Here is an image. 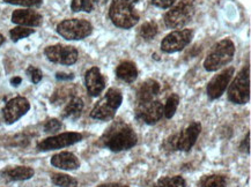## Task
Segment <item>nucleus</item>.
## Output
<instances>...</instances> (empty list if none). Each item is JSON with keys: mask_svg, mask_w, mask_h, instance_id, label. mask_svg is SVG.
<instances>
[{"mask_svg": "<svg viewBox=\"0 0 251 187\" xmlns=\"http://www.w3.org/2000/svg\"><path fill=\"white\" fill-rule=\"evenodd\" d=\"M102 142L112 151H123L131 149L138 142L137 134L132 130L130 125L124 122H116L103 134Z\"/></svg>", "mask_w": 251, "mask_h": 187, "instance_id": "f257e3e1", "label": "nucleus"}, {"mask_svg": "<svg viewBox=\"0 0 251 187\" xmlns=\"http://www.w3.org/2000/svg\"><path fill=\"white\" fill-rule=\"evenodd\" d=\"M109 17L116 27L130 29L139 21V14L131 0H112L109 8Z\"/></svg>", "mask_w": 251, "mask_h": 187, "instance_id": "f03ea898", "label": "nucleus"}, {"mask_svg": "<svg viewBox=\"0 0 251 187\" xmlns=\"http://www.w3.org/2000/svg\"><path fill=\"white\" fill-rule=\"evenodd\" d=\"M235 53V45L229 38L218 42L212 47L207 57L204 60V69L208 72H215L221 67L226 66L233 60Z\"/></svg>", "mask_w": 251, "mask_h": 187, "instance_id": "7ed1b4c3", "label": "nucleus"}, {"mask_svg": "<svg viewBox=\"0 0 251 187\" xmlns=\"http://www.w3.org/2000/svg\"><path fill=\"white\" fill-rule=\"evenodd\" d=\"M123 101V96L118 89H109L101 101L96 103L91 112V117L98 120H110L115 117L116 111Z\"/></svg>", "mask_w": 251, "mask_h": 187, "instance_id": "20e7f679", "label": "nucleus"}, {"mask_svg": "<svg viewBox=\"0 0 251 187\" xmlns=\"http://www.w3.org/2000/svg\"><path fill=\"white\" fill-rule=\"evenodd\" d=\"M195 0H181L176 6L166 13L165 23L170 29L184 27L195 15Z\"/></svg>", "mask_w": 251, "mask_h": 187, "instance_id": "39448f33", "label": "nucleus"}, {"mask_svg": "<svg viewBox=\"0 0 251 187\" xmlns=\"http://www.w3.org/2000/svg\"><path fill=\"white\" fill-rule=\"evenodd\" d=\"M57 33L67 41H79L93 33V25L82 19H69L57 25Z\"/></svg>", "mask_w": 251, "mask_h": 187, "instance_id": "423d86ee", "label": "nucleus"}, {"mask_svg": "<svg viewBox=\"0 0 251 187\" xmlns=\"http://www.w3.org/2000/svg\"><path fill=\"white\" fill-rule=\"evenodd\" d=\"M228 98L235 104H246L250 99V69L244 67L228 89Z\"/></svg>", "mask_w": 251, "mask_h": 187, "instance_id": "0eeeda50", "label": "nucleus"}, {"mask_svg": "<svg viewBox=\"0 0 251 187\" xmlns=\"http://www.w3.org/2000/svg\"><path fill=\"white\" fill-rule=\"evenodd\" d=\"M48 59L52 63L62 64V65H73L78 60V50L71 45H51L44 50Z\"/></svg>", "mask_w": 251, "mask_h": 187, "instance_id": "6e6552de", "label": "nucleus"}, {"mask_svg": "<svg viewBox=\"0 0 251 187\" xmlns=\"http://www.w3.org/2000/svg\"><path fill=\"white\" fill-rule=\"evenodd\" d=\"M192 37H194V31L191 29L173 31L161 42V50L166 53L178 52L191 42Z\"/></svg>", "mask_w": 251, "mask_h": 187, "instance_id": "1a4fd4ad", "label": "nucleus"}, {"mask_svg": "<svg viewBox=\"0 0 251 187\" xmlns=\"http://www.w3.org/2000/svg\"><path fill=\"white\" fill-rule=\"evenodd\" d=\"M81 140L82 135L80 133H76V132H66V133L58 134L54 135V137H50L42 140L37 144V149L41 151L60 149V148H65L72 146V144L76 142H80Z\"/></svg>", "mask_w": 251, "mask_h": 187, "instance_id": "9d476101", "label": "nucleus"}, {"mask_svg": "<svg viewBox=\"0 0 251 187\" xmlns=\"http://www.w3.org/2000/svg\"><path fill=\"white\" fill-rule=\"evenodd\" d=\"M136 115L138 119L149 125L156 124L163 116V105L160 101H149L138 103Z\"/></svg>", "mask_w": 251, "mask_h": 187, "instance_id": "9b49d317", "label": "nucleus"}, {"mask_svg": "<svg viewBox=\"0 0 251 187\" xmlns=\"http://www.w3.org/2000/svg\"><path fill=\"white\" fill-rule=\"evenodd\" d=\"M29 109H30V104H29L28 99L19 96V97L12 98L11 101L6 103L4 110H2V116L7 124H13L21 117H24L29 111Z\"/></svg>", "mask_w": 251, "mask_h": 187, "instance_id": "f8f14e48", "label": "nucleus"}, {"mask_svg": "<svg viewBox=\"0 0 251 187\" xmlns=\"http://www.w3.org/2000/svg\"><path fill=\"white\" fill-rule=\"evenodd\" d=\"M234 67H229V69L224 70L220 74L215 75L207 85L208 97L211 99H217L221 97V95H223L225 90L227 89L228 85H229L231 77L234 75Z\"/></svg>", "mask_w": 251, "mask_h": 187, "instance_id": "ddd939ff", "label": "nucleus"}, {"mask_svg": "<svg viewBox=\"0 0 251 187\" xmlns=\"http://www.w3.org/2000/svg\"><path fill=\"white\" fill-rule=\"evenodd\" d=\"M201 132V125L197 121L191 122L182 133L177 134L176 150L189 151L195 146L196 141Z\"/></svg>", "mask_w": 251, "mask_h": 187, "instance_id": "4468645a", "label": "nucleus"}, {"mask_svg": "<svg viewBox=\"0 0 251 187\" xmlns=\"http://www.w3.org/2000/svg\"><path fill=\"white\" fill-rule=\"evenodd\" d=\"M43 18L40 13L31 9H17L12 14V22L22 27H38L42 24Z\"/></svg>", "mask_w": 251, "mask_h": 187, "instance_id": "2eb2a0df", "label": "nucleus"}, {"mask_svg": "<svg viewBox=\"0 0 251 187\" xmlns=\"http://www.w3.org/2000/svg\"><path fill=\"white\" fill-rule=\"evenodd\" d=\"M85 82L87 90L92 96H99L105 88V80L98 67H92L87 70Z\"/></svg>", "mask_w": 251, "mask_h": 187, "instance_id": "dca6fc26", "label": "nucleus"}, {"mask_svg": "<svg viewBox=\"0 0 251 187\" xmlns=\"http://www.w3.org/2000/svg\"><path fill=\"white\" fill-rule=\"evenodd\" d=\"M51 164L54 167L62 170H76L80 166L78 157L69 151H63V153L53 155L51 159Z\"/></svg>", "mask_w": 251, "mask_h": 187, "instance_id": "f3484780", "label": "nucleus"}, {"mask_svg": "<svg viewBox=\"0 0 251 187\" xmlns=\"http://www.w3.org/2000/svg\"><path fill=\"white\" fill-rule=\"evenodd\" d=\"M160 93V83L155 80L150 79L144 83H141L137 93L138 103L153 101Z\"/></svg>", "mask_w": 251, "mask_h": 187, "instance_id": "a211bd4d", "label": "nucleus"}, {"mask_svg": "<svg viewBox=\"0 0 251 187\" xmlns=\"http://www.w3.org/2000/svg\"><path fill=\"white\" fill-rule=\"evenodd\" d=\"M34 173L35 171L29 166H13L1 171L0 175L2 176V178L11 180V182H19V180L30 179Z\"/></svg>", "mask_w": 251, "mask_h": 187, "instance_id": "6ab92c4d", "label": "nucleus"}, {"mask_svg": "<svg viewBox=\"0 0 251 187\" xmlns=\"http://www.w3.org/2000/svg\"><path fill=\"white\" fill-rule=\"evenodd\" d=\"M116 75L123 80L125 82H133L138 76V70L136 65L131 61H124L118 65L117 70H116Z\"/></svg>", "mask_w": 251, "mask_h": 187, "instance_id": "aec40b11", "label": "nucleus"}, {"mask_svg": "<svg viewBox=\"0 0 251 187\" xmlns=\"http://www.w3.org/2000/svg\"><path fill=\"white\" fill-rule=\"evenodd\" d=\"M83 110V102L81 98L79 97H72L70 99V102L67 103L63 111V117L64 118H70V119H76L80 117L81 112Z\"/></svg>", "mask_w": 251, "mask_h": 187, "instance_id": "412c9836", "label": "nucleus"}, {"mask_svg": "<svg viewBox=\"0 0 251 187\" xmlns=\"http://www.w3.org/2000/svg\"><path fill=\"white\" fill-rule=\"evenodd\" d=\"M154 187H186V183L183 177H162L157 180Z\"/></svg>", "mask_w": 251, "mask_h": 187, "instance_id": "4be33fe9", "label": "nucleus"}, {"mask_svg": "<svg viewBox=\"0 0 251 187\" xmlns=\"http://www.w3.org/2000/svg\"><path fill=\"white\" fill-rule=\"evenodd\" d=\"M99 0H72L71 8L73 12L91 13L96 7Z\"/></svg>", "mask_w": 251, "mask_h": 187, "instance_id": "5701e85b", "label": "nucleus"}, {"mask_svg": "<svg viewBox=\"0 0 251 187\" xmlns=\"http://www.w3.org/2000/svg\"><path fill=\"white\" fill-rule=\"evenodd\" d=\"M51 180L58 187H78V182L73 177L64 173H54L51 177Z\"/></svg>", "mask_w": 251, "mask_h": 187, "instance_id": "b1692460", "label": "nucleus"}, {"mask_svg": "<svg viewBox=\"0 0 251 187\" xmlns=\"http://www.w3.org/2000/svg\"><path fill=\"white\" fill-rule=\"evenodd\" d=\"M179 104V96L177 94H172L169 96V98L167 99L166 105L163 106V115L167 119H170L174 117V115L176 114L177 108Z\"/></svg>", "mask_w": 251, "mask_h": 187, "instance_id": "393cba45", "label": "nucleus"}, {"mask_svg": "<svg viewBox=\"0 0 251 187\" xmlns=\"http://www.w3.org/2000/svg\"><path fill=\"white\" fill-rule=\"evenodd\" d=\"M157 34V24L154 21H147L139 29V36L144 40H153Z\"/></svg>", "mask_w": 251, "mask_h": 187, "instance_id": "a878e982", "label": "nucleus"}, {"mask_svg": "<svg viewBox=\"0 0 251 187\" xmlns=\"http://www.w3.org/2000/svg\"><path fill=\"white\" fill-rule=\"evenodd\" d=\"M34 29H30L28 27H22V25H19V27L13 28L11 31H9V36H11L13 42H18L22 40V38H25L30 36L31 34H34Z\"/></svg>", "mask_w": 251, "mask_h": 187, "instance_id": "bb28decb", "label": "nucleus"}, {"mask_svg": "<svg viewBox=\"0 0 251 187\" xmlns=\"http://www.w3.org/2000/svg\"><path fill=\"white\" fill-rule=\"evenodd\" d=\"M201 187H227L226 179L223 176L213 175L205 178Z\"/></svg>", "mask_w": 251, "mask_h": 187, "instance_id": "cd10ccee", "label": "nucleus"}, {"mask_svg": "<svg viewBox=\"0 0 251 187\" xmlns=\"http://www.w3.org/2000/svg\"><path fill=\"white\" fill-rule=\"evenodd\" d=\"M4 1L12 5L25 6V7H37L42 5L43 0H4Z\"/></svg>", "mask_w": 251, "mask_h": 187, "instance_id": "c85d7f7f", "label": "nucleus"}, {"mask_svg": "<svg viewBox=\"0 0 251 187\" xmlns=\"http://www.w3.org/2000/svg\"><path fill=\"white\" fill-rule=\"evenodd\" d=\"M27 75L30 77L31 82L33 83H38L43 77V74H42V70H38L37 67L29 66L27 69Z\"/></svg>", "mask_w": 251, "mask_h": 187, "instance_id": "c756f323", "label": "nucleus"}, {"mask_svg": "<svg viewBox=\"0 0 251 187\" xmlns=\"http://www.w3.org/2000/svg\"><path fill=\"white\" fill-rule=\"evenodd\" d=\"M60 127H62V122L58 120V119H50L44 125V132H47V133H56L57 131L60 130Z\"/></svg>", "mask_w": 251, "mask_h": 187, "instance_id": "7c9ffc66", "label": "nucleus"}, {"mask_svg": "<svg viewBox=\"0 0 251 187\" xmlns=\"http://www.w3.org/2000/svg\"><path fill=\"white\" fill-rule=\"evenodd\" d=\"M176 0H152V4L159 8H169Z\"/></svg>", "mask_w": 251, "mask_h": 187, "instance_id": "2f4dec72", "label": "nucleus"}, {"mask_svg": "<svg viewBox=\"0 0 251 187\" xmlns=\"http://www.w3.org/2000/svg\"><path fill=\"white\" fill-rule=\"evenodd\" d=\"M73 77H75V75H73L72 73L67 74V73L59 72V73L56 74V79L60 80V81H69V80H72Z\"/></svg>", "mask_w": 251, "mask_h": 187, "instance_id": "473e14b6", "label": "nucleus"}, {"mask_svg": "<svg viewBox=\"0 0 251 187\" xmlns=\"http://www.w3.org/2000/svg\"><path fill=\"white\" fill-rule=\"evenodd\" d=\"M246 147L247 153H250V133L247 134V138L244 139L243 143H242V148Z\"/></svg>", "mask_w": 251, "mask_h": 187, "instance_id": "72a5a7b5", "label": "nucleus"}, {"mask_svg": "<svg viewBox=\"0 0 251 187\" xmlns=\"http://www.w3.org/2000/svg\"><path fill=\"white\" fill-rule=\"evenodd\" d=\"M21 82H22V79H21V77H19V76H14L13 79H11L12 86H14V87H18Z\"/></svg>", "mask_w": 251, "mask_h": 187, "instance_id": "f704fd0d", "label": "nucleus"}, {"mask_svg": "<svg viewBox=\"0 0 251 187\" xmlns=\"http://www.w3.org/2000/svg\"><path fill=\"white\" fill-rule=\"evenodd\" d=\"M98 187H128V186L122 185V184H104V185H100Z\"/></svg>", "mask_w": 251, "mask_h": 187, "instance_id": "c9c22d12", "label": "nucleus"}, {"mask_svg": "<svg viewBox=\"0 0 251 187\" xmlns=\"http://www.w3.org/2000/svg\"><path fill=\"white\" fill-rule=\"evenodd\" d=\"M4 42H5V38H4V36H2L1 34H0V47H1V45L4 44Z\"/></svg>", "mask_w": 251, "mask_h": 187, "instance_id": "e433bc0d", "label": "nucleus"}, {"mask_svg": "<svg viewBox=\"0 0 251 187\" xmlns=\"http://www.w3.org/2000/svg\"><path fill=\"white\" fill-rule=\"evenodd\" d=\"M131 1H132V2H137L138 0H131Z\"/></svg>", "mask_w": 251, "mask_h": 187, "instance_id": "4c0bfd02", "label": "nucleus"}]
</instances>
